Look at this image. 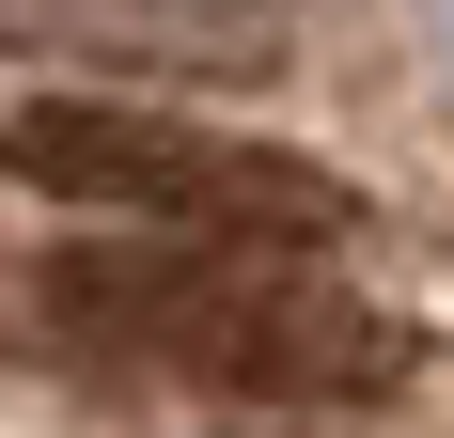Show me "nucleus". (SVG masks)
I'll list each match as a JSON object with an SVG mask.
<instances>
[{
  "label": "nucleus",
  "instance_id": "20e7f679",
  "mask_svg": "<svg viewBox=\"0 0 454 438\" xmlns=\"http://www.w3.org/2000/svg\"><path fill=\"white\" fill-rule=\"evenodd\" d=\"M267 438H329V423H267Z\"/></svg>",
  "mask_w": 454,
  "mask_h": 438
},
{
  "label": "nucleus",
  "instance_id": "7ed1b4c3",
  "mask_svg": "<svg viewBox=\"0 0 454 438\" xmlns=\"http://www.w3.org/2000/svg\"><path fill=\"white\" fill-rule=\"evenodd\" d=\"M0 63H47L63 94H267L298 63L282 0H0Z\"/></svg>",
  "mask_w": 454,
  "mask_h": 438
},
{
  "label": "nucleus",
  "instance_id": "f257e3e1",
  "mask_svg": "<svg viewBox=\"0 0 454 438\" xmlns=\"http://www.w3.org/2000/svg\"><path fill=\"white\" fill-rule=\"evenodd\" d=\"M32 329L63 360H110L141 392L267 407V423H329V407H392L423 376V329L376 313L345 266L314 251H173V235H79L32 266Z\"/></svg>",
  "mask_w": 454,
  "mask_h": 438
},
{
  "label": "nucleus",
  "instance_id": "f03ea898",
  "mask_svg": "<svg viewBox=\"0 0 454 438\" xmlns=\"http://www.w3.org/2000/svg\"><path fill=\"white\" fill-rule=\"evenodd\" d=\"M0 173L110 235H173V251H314V266L361 251V188L329 157L173 110V94H32V110H0Z\"/></svg>",
  "mask_w": 454,
  "mask_h": 438
}]
</instances>
